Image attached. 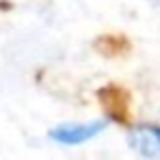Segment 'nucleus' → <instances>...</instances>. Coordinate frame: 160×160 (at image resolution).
Wrapping results in <instances>:
<instances>
[{"instance_id": "nucleus-1", "label": "nucleus", "mask_w": 160, "mask_h": 160, "mask_svg": "<svg viewBox=\"0 0 160 160\" xmlns=\"http://www.w3.org/2000/svg\"><path fill=\"white\" fill-rule=\"evenodd\" d=\"M108 127L105 121H77V123H59L48 129V138L57 145L75 147L97 138Z\"/></svg>"}, {"instance_id": "nucleus-2", "label": "nucleus", "mask_w": 160, "mask_h": 160, "mask_svg": "<svg viewBox=\"0 0 160 160\" xmlns=\"http://www.w3.org/2000/svg\"><path fill=\"white\" fill-rule=\"evenodd\" d=\"M132 147L138 149L145 156H160V127L147 125V127H136L129 134Z\"/></svg>"}]
</instances>
